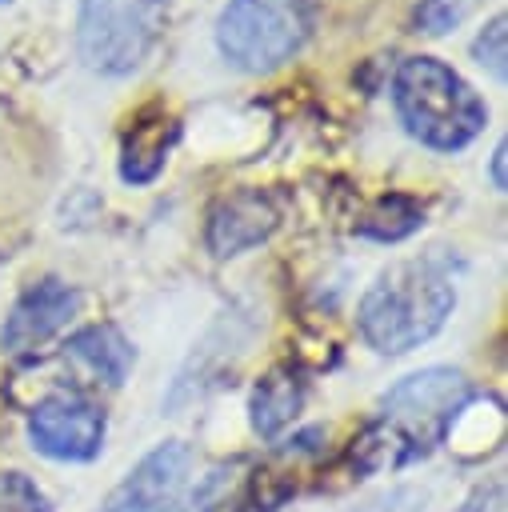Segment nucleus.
<instances>
[{
    "instance_id": "nucleus-1",
    "label": "nucleus",
    "mask_w": 508,
    "mask_h": 512,
    "mask_svg": "<svg viewBox=\"0 0 508 512\" xmlns=\"http://www.w3.org/2000/svg\"><path fill=\"white\" fill-rule=\"evenodd\" d=\"M456 308V272L444 248L392 260L360 296L356 324L380 356H404L428 344Z\"/></svg>"
},
{
    "instance_id": "nucleus-2",
    "label": "nucleus",
    "mask_w": 508,
    "mask_h": 512,
    "mask_svg": "<svg viewBox=\"0 0 508 512\" xmlns=\"http://www.w3.org/2000/svg\"><path fill=\"white\" fill-rule=\"evenodd\" d=\"M392 108L400 128L432 152H460L488 124V104L480 92L436 56H408L396 68Z\"/></svg>"
},
{
    "instance_id": "nucleus-3",
    "label": "nucleus",
    "mask_w": 508,
    "mask_h": 512,
    "mask_svg": "<svg viewBox=\"0 0 508 512\" xmlns=\"http://www.w3.org/2000/svg\"><path fill=\"white\" fill-rule=\"evenodd\" d=\"M468 400L472 384L456 368H420L392 384L380 400V420L372 428L388 444L384 460L404 464L436 448L448 436L452 420L468 408Z\"/></svg>"
},
{
    "instance_id": "nucleus-4",
    "label": "nucleus",
    "mask_w": 508,
    "mask_h": 512,
    "mask_svg": "<svg viewBox=\"0 0 508 512\" xmlns=\"http://www.w3.org/2000/svg\"><path fill=\"white\" fill-rule=\"evenodd\" d=\"M168 24V0H80L76 52L96 76H132Z\"/></svg>"
},
{
    "instance_id": "nucleus-5",
    "label": "nucleus",
    "mask_w": 508,
    "mask_h": 512,
    "mask_svg": "<svg viewBox=\"0 0 508 512\" xmlns=\"http://www.w3.org/2000/svg\"><path fill=\"white\" fill-rule=\"evenodd\" d=\"M312 28L308 0H228L216 16V48L240 72H272L288 64Z\"/></svg>"
},
{
    "instance_id": "nucleus-6",
    "label": "nucleus",
    "mask_w": 508,
    "mask_h": 512,
    "mask_svg": "<svg viewBox=\"0 0 508 512\" xmlns=\"http://www.w3.org/2000/svg\"><path fill=\"white\" fill-rule=\"evenodd\" d=\"M104 432H108L104 408H96L76 392L44 396L28 412V440L48 460H68V464L96 460L104 448Z\"/></svg>"
},
{
    "instance_id": "nucleus-7",
    "label": "nucleus",
    "mask_w": 508,
    "mask_h": 512,
    "mask_svg": "<svg viewBox=\"0 0 508 512\" xmlns=\"http://www.w3.org/2000/svg\"><path fill=\"white\" fill-rule=\"evenodd\" d=\"M192 452L184 440H164L100 500L96 512H168L188 480Z\"/></svg>"
},
{
    "instance_id": "nucleus-8",
    "label": "nucleus",
    "mask_w": 508,
    "mask_h": 512,
    "mask_svg": "<svg viewBox=\"0 0 508 512\" xmlns=\"http://www.w3.org/2000/svg\"><path fill=\"white\" fill-rule=\"evenodd\" d=\"M80 312V292L56 276H44L20 292L12 304L4 328H0V348L12 356L36 352L44 340H52L72 316Z\"/></svg>"
},
{
    "instance_id": "nucleus-9",
    "label": "nucleus",
    "mask_w": 508,
    "mask_h": 512,
    "mask_svg": "<svg viewBox=\"0 0 508 512\" xmlns=\"http://www.w3.org/2000/svg\"><path fill=\"white\" fill-rule=\"evenodd\" d=\"M276 224H280V212L264 192H256V188L232 192L208 216V248L220 260L240 256L256 244H264L276 232Z\"/></svg>"
},
{
    "instance_id": "nucleus-10",
    "label": "nucleus",
    "mask_w": 508,
    "mask_h": 512,
    "mask_svg": "<svg viewBox=\"0 0 508 512\" xmlns=\"http://www.w3.org/2000/svg\"><path fill=\"white\" fill-rule=\"evenodd\" d=\"M64 360H72L88 380H96L104 388H120L132 372L136 352L116 324H88V328L68 336Z\"/></svg>"
},
{
    "instance_id": "nucleus-11",
    "label": "nucleus",
    "mask_w": 508,
    "mask_h": 512,
    "mask_svg": "<svg viewBox=\"0 0 508 512\" xmlns=\"http://www.w3.org/2000/svg\"><path fill=\"white\" fill-rule=\"evenodd\" d=\"M176 136H180V128L172 116H164L160 108L140 112L132 120V128L124 132V144H120V180L124 184H152L164 172Z\"/></svg>"
},
{
    "instance_id": "nucleus-12",
    "label": "nucleus",
    "mask_w": 508,
    "mask_h": 512,
    "mask_svg": "<svg viewBox=\"0 0 508 512\" xmlns=\"http://www.w3.org/2000/svg\"><path fill=\"white\" fill-rule=\"evenodd\" d=\"M304 376L296 368H272L264 380H256L252 396H248V420L260 436H276L280 428H288L300 408H304Z\"/></svg>"
},
{
    "instance_id": "nucleus-13",
    "label": "nucleus",
    "mask_w": 508,
    "mask_h": 512,
    "mask_svg": "<svg viewBox=\"0 0 508 512\" xmlns=\"http://www.w3.org/2000/svg\"><path fill=\"white\" fill-rule=\"evenodd\" d=\"M420 224H424L420 200H412V196H404V192H388V196H380V200L364 212V220L356 224V232L368 236V240H380V244H396V240L412 236Z\"/></svg>"
},
{
    "instance_id": "nucleus-14",
    "label": "nucleus",
    "mask_w": 508,
    "mask_h": 512,
    "mask_svg": "<svg viewBox=\"0 0 508 512\" xmlns=\"http://www.w3.org/2000/svg\"><path fill=\"white\" fill-rule=\"evenodd\" d=\"M476 4L480 0H416L412 24L424 36H444V32H456L476 12Z\"/></svg>"
},
{
    "instance_id": "nucleus-15",
    "label": "nucleus",
    "mask_w": 508,
    "mask_h": 512,
    "mask_svg": "<svg viewBox=\"0 0 508 512\" xmlns=\"http://www.w3.org/2000/svg\"><path fill=\"white\" fill-rule=\"evenodd\" d=\"M504 24H508L504 12H496V16L480 28V36L472 40V56H476V64H484L496 80H504V72H508V68H504V60H508V48H504V44H508V28H504Z\"/></svg>"
},
{
    "instance_id": "nucleus-16",
    "label": "nucleus",
    "mask_w": 508,
    "mask_h": 512,
    "mask_svg": "<svg viewBox=\"0 0 508 512\" xmlns=\"http://www.w3.org/2000/svg\"><path fill=\"white\" fill-rule=\"evenodd\" d=\"M0 512H48V500L24 472H0Z\"/></svg>"
},
{
    "instance_id": "nucleus-17",
    "label": "nucleus",
    "mask_w": 508,
    "mask_h": 512,
    "mask_svg": "<svg viewBox=\"0 0 508 512\" xmlns=\"http://www.w3.org/2000/svg\"><path fill=\"white\" fill-rule=\"evenodd\" d=\"M504 156H508V148H504V140H500V144L492 148V160H488V180H492L496 192L508 188V180H504Z\"/></svg>"
}]
</instances>
